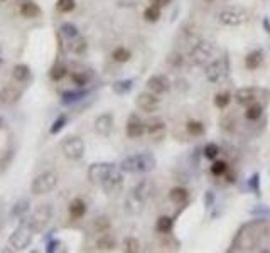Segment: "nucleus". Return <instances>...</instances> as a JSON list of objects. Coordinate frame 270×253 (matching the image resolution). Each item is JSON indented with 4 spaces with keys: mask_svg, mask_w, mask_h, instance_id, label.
<instances>
[{
    "mask_svg": "<svg viewBox=\"0 0 270 253\" xmlns=\"http://www.w3.org/2000/svg\"><path fill=\"white\" fill-rule=\"evenodd\" d=\"M119 167L122 172H128V174H144V172H149L155 167V157L149 152L130 155L122 160Z\"/></svg>",
    "mask_w": 270,
    "mask_h": 253,
    "instance_id": "obj_1",
    "label": "nucleus"
},
{
    "mask_svg": "<svg viewBox=\"0 0 270 253\" xmlns=\"http://www.w3.org/2000/svg\"><path fill=\"white\" fill-rule=\"evenodd\" d=\"M34 238V229L29 225H21L14 229V233L9 236V247L12 250H25L30 247Z\"/></svg>",
    "mask_w": 270,
    "mask_h": 253,
    "instance_id": "obj_2",
    "label": "nucleus"
},
{
    "mask_svg": "<svg viewBox=\"0 0 270 253\" xmlns=\"http://www.w3.org/2000/svg\"><path fill=\"white\" fill-rule=\"evenodd\" d=\"M56 184H58V174L56 172H43L30 184V193L36 194V196L48 194L54 189Z\"/></svg>",
    "mask_w": 270,
    "mask_h": 253,
    "instance_id": "obj_3",
    "label": "nucleus"
},
{
    "mask_svg": "<svg viewBox=\"0 0 270 253\" xmlns=\"http://www.w3.org/2000/svg\"><path fill=\"white\" fill-rule=\"evenodd\" d=\"M218 21L223 25H228V27H238V25H243L248 21V14L240 7H230V9H223L218 14Z\"/></svg>",
    "mask_w": 270,
    "mask_h": 253,
    "instance_id": "obj_4",
    "label": "nucleus"
},
{
    "mask_svg": "<svg viewBox=\"0 0 270 253\" xmlns=\"http://www.w3.org/2000/svg\"><path fill=\"white\" fill-rule=\"evenodd\" d=\"M51 216H52L51 206H49V204H43V206H39V208L34 211L32 214H30L27 225L34 229V233H39V231H43L46 226H48L49 220H51Z\"/></svg>",
    "mask_w": 270,
    "mask_h": 253,
    "instance_id": "obj_5",
    "label": "nucleus"
},
{
    "mask_svg": "<svg viewBox=\"0 0 270 253\" xmlns=\"http://www.w3.org/2000/svg\"><path fill=\"white\" fill-rule=\"evenodd\" d=\"M61 151L70 160H79L85 155V142L79 137H70L61 144Z\"/></svg>",
    "mask_w": 270,
    "mask_h": 253,
    "instance_id": "obj_6",
    "label": "nucleus"
},
{
    "mask_svg": "<svg viewBox=\"0 0 270 253\" xmlns=\"http://www.w3.org/2000/svg\"><path fill=\"white\" fill-rule=\"evenodd\" d=\"M226 73H228V66L223 59L220 61H213L206 66V71H204V76L206 79L210 81L211 84H216V83H221L223 79L226 78Z\"/></svg>",
    "mask_w": 270,
    "mask_h": 253,
    "instance_id": "obj_7",
    "label": "nucleus"
},
{
    "mask_svg": "<svg viewBox=\"0 0 270 253\" xmlns=\"http://www.w3.org/2000/svg\"><path fill=\"white\" fill-rule=\"evenodd\" d=\"M152 191H154V182L150 179H142L137 186L132 189L130 199H134L137 204L142 208V204L152 196Z\"/></svg>",
    "mask_w": 270,
    "mask_h": 253,
    "instance_id": "obj_8",
    "label": "nucleus"
},
{
    "mask_svg": "<svg viewBox=\"0 0 270 253\" xmlns=\"http://www.w3.org/2000/svg\"><path fill=\"white\" fill-rule=\"evenodd\" d=\"M213 54V46L210 42H196L191 49V61L195 64H204Z\"/></svg>",
    "mask_w": 270,
    "mask_h": 253,
    "instance_id": "obj_9",
    "label": "nucleus"
},
{
    "mask_svg": "<svg viewBox=\"0 0 270 253\" xmlns=\"http://www.w3.org/2000/svg\"><path fill=\"white\" fill-rule=\"evenodd\" d=\"M135 105L139 106L142 112H146V113L157 112V108H159V98L155 97L152 91H144V93H140L139 97H137Z\"/></svg>",
    "mask_w": 270,
    "mask_h": 253,
    "instance_id": "obj_10",
    "label": "nucleus"
},
{
    "mask_svg": "<svg viewBox=\"0 0 270 253\" xmlns=\"http://www.w3.org/2000/svg\"><path fill=\"white\" fill-rule=\"evenodd\" d=\"M115 167L113 164H108V162H97V164H91L90 169H88V179L91 182L98 184L106 177V174H108L112 169Z\"/></svg>",
    "mask_w": 270,
    "mask_h": 253,
    "instance_id": "obj_11",
    "label": "nucleus"
},
{
    "mask_svg": "<svg viewBox=\"0 0 270 253\" xmlns=\"http://www.w3.org/2000/svg\"><path fill=\"white\" fill-rule=\"evenodd\" d=\"M122 182H123V176H122L120 167L119 169L113 167L112 171L106 174V177L101 181V187H103L105 193H113V191H117L122 186Z\"/></svg>",
    "mask_w": 270,
    "mask_h": 253,
    "instance_id": "obj_12",
    "label": "nucleus"
},
{
    "mask_svg": "<svg viewBox=\"0 0 270 253\" xmlns=\"http://www.w3.org/2000/svg\"><path fill=\"white\" fill-rule=\"evenodd\" d=\"M147 88L154 95H162L166 91H169V79L162 75H154L147 79Z\"/></svg>",
    "mask_w": 270,
    "mask_h": 253,
    "instance_id": "obj_13",
    "label": "nucleus"
},
{
    "mask_svg": "<svg viewBox=\"0 0 270 253\" xmlns=\"http://www.w3.org/2000/svg\"><path fill=\"white\" fill-rule=\"evenodd\" d=\"M113 130V117L110 113H103L95 120V132L101 137H108Z\"/></svg>",
    "mask_w": 270,
    "mask_h": 253,
    "instance_id": "obj_14",
    "label": "nucleus"
},
{
    "mask_svg": "<svg viewBox=\"0 0 270 253\" xmlns=\"http://www.w3.org/2000/svg\"><path fill=\"white\" fill-rule=\"evenodd\" d=\"M146 132H147V135L150 137V140L159 142L166 137V132H167L166 124L161 120H154V122H150V124L146 125Z\"/></svg>",
    "mask_w": 270,
    "mask_h": 253,
    "instance_id": "obj_15",
    "label": "nucleus"
},
{
    "mask_svg": "<svg viewBox=\"0 0 270 253\" xmlns=\"http://www.w3.org/2000/svg\"><path fill=\"white\" fill-rule=\"evenodd\" d=\"M258 98V90L255 88H240V90L235 93V101L238 105H250Z\"/></svg>",
    "mask_w": 270,
    "mask_h": 253,
    "instance_id": "obj_16",
    "label": "nucleus"
},
{
    "mask_svg": "<svg viewBox=\"0 0 270 253\" xmlns=\"http://www.w3.org/2000/svg\"><path fill=\"white\" fill-rule=\"evenodd\" d=\"M146 133V124L139 120L137 117H130L127 124V137L128 139H140Z\"/></svg>",
    "mask_w": 270,
    "mask_h": 253,
    "instance_id": "obj_17",
    "label": "nucleus"
},
{
    "mask_svg": "<svg viewBox=\"0 0 270 253\" xmlns=\"http://www.w3.org/2000/svg\"><path fill=\"white\" fill-rule=\"evenodd\" d=\"M43 14V10H41V7L37 5L34 0H24V2L21 3V15L25 19H36L39 17V15Z\"/></svg>",
    "mask_w": 270,
    "mask_h": 253,
    "instance_id": "obj_18",
    "label": "nucleus"
},
{
    "mask_svg": "<svg viewBox=\"0 0 270 253\" xmlns=\"http://www.w3.org/2000/svg\"><path fill=\"white\" fill-rule=\"evenodd\" d=\"M21 97H22L21 90H17L14 86H5L0 91V101L3 105H14V103H17L21 100Z\"/></svg>",
    "mask_w": 270,
    "mask_h": 253,
    "instance_id": "obj_19",
    "label": "nucleus"
},
{
    "mask_svg": "<svg viewBox=\"0 0 270 253\" xmlns=\"http://www.w3.org/2000/svg\"><path fill=\"white\" fill-rule=\"evenodd\" d=\"M68 213H70V216L73 218V220H81L86 214V202L79 198L73 199V201L70 202V206H68Z\"/></svg>",
    "mask_w": 270,
    "mask_h": 253,
    "instance_id": "obj_20",
    "label": "nucleus"
},
{
    "mask_svg": "<svg viewBox=\"0 0 270 253\" xmlns=\"http://www.w3.org/2000/svg\"><path fill=\"white\" fill-rule=\"evenodd\" d=\"M262 63H264V52L262 51H253L245 57V66H246V70H250V71L258 70V68L262 66Z\"/></svg>",
    "mask_w": 270,
    "mask_h": 253,
    "instance_id": "obj_21",
    "label": "nucleus"
},
{
    "mask_svg": "<svg viewBox=\"0 0 270 253\" xmlns=\"http://www.w3.org/2000/svg\"><path fill=\"white\" fill-rule=\"evenodd\" d=\"M115 247H117L115 238L110 236V235H106V233H103V235L97 240V248L100 252H113L115 250Z\"/></svg>",
    "mask_w": 270,
    "mask_h": 253,
    "instance_id": "obj_22",
    "label": "nucleus"
},
{
    "mask_svg": "<svg viewBox=\"0 0 270 253\" xmlns=\"http://www.w3.org/2000/svg\"><path fill=\"white\" fill-rule=\"evenodd\" d=\"M169 198L174 204H184V202H188V199H189V193H188V189H184V187H174V189H171Z\"/></svg>",
    "mask_w": 270,
    "mask_h": 253,
    "instance_id": "obj_23",
    "label": "nucleus"
},
{
    "mask_svg": "<svg viewBox=\"0 0 270 253\" xmlns=\"http://www.w3.org/2000/svg\"><path fill=\"white\" fill-rule=\"evenodd\" d=\"M12 78L15 81H21V83L27 81L30 78V68L27 64H17V66H14V70H12Z\"/></svg>",
    "mask_w": 270,
    "mask_h": 253,
    "instance_id": "obj_24",
    "label": "nucleus"
},
{
    "mask_svg": "<svg viewBox=\"0 0 270 253\" xmlns=\"http://www.w3.org/2000/svg\"><path fill=\"white\" fill-rule=\"evenodd\" d=\"M172 220L169 216H159L157 218V223H155V229H157L161 235H169L172 231Z\"/></svg>",
    "mask_w": 270,
    "mask_h": 253,
    "instance_id": "obj_25",
    "label": "nucleus"
},
{
    "mask_svg": "<svg viewBox=\"0 0 270 253\" xmlns=\"http://www.w3.org/2000/svg\"><path fill=\"white\" fill-rule=\"evenodd\" d=\"M262 113H264V106L258 105V103H250V105L246 106L245 118L246 120H250V122H255L262 117Z\"/></svg>",
    "mask_w": 270,
    "mask_h": 253,
    "instance_id": "obj_26",
    "label": "nucleus"
},
{
    "mask_svg": "<svg viewBox=\"0 0 270 253\" xmlns=\"http://www.w3.org/2000/svg\"><path fill=\"white\" fill-rule=\"evenodd\" d=\"M66 75H68V68L64 66L63 63H56L54 66L51 68V71H49V76H51L52 81H61Z\"/></svg>",
    "mask_w": 270,
    "mask_h": 253,
    "instance_id": "obj_27",
    "label": "nucleus"
},
{
    "mask_svg": "<svg viewBox=\"0 0 270 253\" xmlns=\"http://www.w3.org/2000/svg\"><path fill=\"white\" fill-rule=\"evenodd\" d=\"M130 57H132V52L128 51V49H125V48H117L115 51L112 52V59L115 61V63H128L130 61Z\"/></svg>",
    "mask_w": 270,
    "mask_h": 253,
    "instance_id": "obj_28",
    "label": "nucleus"
},
{
    "mask_svg": "<svg viewBox=\"0 0 270 253\" xmlns=\"http://www.w3.org/2000/svg\"><path fill=\"white\" fill-rule=\"evenodd\" d=\"M186 130H188L189 135L201 137L204 133V125L201 124V122H197V120H189L188 124H186Z\"/></svg>",
    "mask_w": 270,
    "mask_h": 253,
    "instance_id": "obj_29",
    "label": "nucleus"
},
{
    "mask_svg": "<svg viewBox=\"0 0 270 253\" xmlns=\"http://www.w3.org/2000/svg\"><path fill=\"white\" fill-rule=\"evenodd\" d=\"M110 226L112 225H110V220L106 216H98L93 221V229L97 233H108Z\"/></svg>",
    "mask_w": 270,
    "mask_h": 253,
    "instance_id": "obj_30",
    "label": "nucleus"
},
{
    "mask_svg": "<svg viewBox=\"0 0 270 253\" xmlns=\"http://www.w3.org/2000/svg\"><path fill=\"white\" fill-rule=\"evenodd\" d=\"M144 19L147 22H157L161 19V7L157 5H149L144 10Z\"/></svg>",
    "mask_w": 270,
    "mask_h": 253,
    "instance_id": "obj_31",
    "label": "nucleus"
},
{
    "mask_svg": "<svg viewBox=\"0 0 270 253\" xmlns=\"http://www.w3.org/2000/svg\"><path fill=\"white\" fill-rule=\"evenodd\" d=\"M86 48H88V44H86V41L83 39V37H74V39H71V44H70V49L74 52V54H83V52L86 51Z\"/></svg>",
    "mask_w": 270,
    "mask_h": 253,
    "instance_id": "obj_32",
    "label": "nucleus"
},
{
    "mask_svg": "<svg viewBox=\"0 0 270 253\" xmlns=\"http://www.w3.org/2000/svg\"><path fill=\"white\" fill-rule=\"evenodd\" d=\"M123 250L127 253H139L140 252V241L134 236H127L123 240Z\"/></svg>",
    "mask_w": 270,
    "mask_h": 253,
    "instance_id": "obj_33",
    "label": "nucleus"
},
{
    "mask_svg": "<svg viewBox=\"0 0 270 253\" xmlns=\"http://www.w3.org/2000/svg\"><path fill=\"white\" fill-rule=\"evenodd\" d=\"M59 30L66 39H74V37H78V29H76L74 24H70V22H64Z\"/></svg>",
    "mask_w": 270,
    "mask_h": 253,
    "instance_id": "obj_34",
    "label": "nucleus"
},
{
    "mask_svg": "<svg viewBox=\"0 0 270 253\" xmlns=\"http://www.w3.org/2000/svg\"><path fill=\"white\" fill-rule=\"evenodd\" d=\"M228 172V164L225 160H216V162H213L211 166V174L216 176V177H221V176H225Z\"/></svg>",
    "mask_w": 270,
    "mask_h": 253,
    "instance_id": "obj_35",
    "label": "nucleus"
},
{
    "mask_svg": "<svg viewBox=\"0 0 270 253\" xmlns=\"http://www.w3.org/2000/svg\"><path fill=\"white\" fill-rule=\"evenodd\" d=\"M74 7H76L74 0H58V3H56V9H58V12H61V14L73 12Z\"/></svg>",
    "mask_w": 270,
    "mask_h": 253,
    "instance_id": "obj_36",
    "label": "nucleus"
},
{
    "mask_svg": "<svg viewBox=\"0 0 270 253\" xmlns=\"http://www.w3.org/2000/svg\"><path fill=\"white\" fill-rule=\"evenodd\" d=\"M68 124V118H66V115H59L58 118H56L54 122H52V125H51V128H49V133L51 135H56V133H59L61 130H63V126Z\"/></svg>",
    "mask_w": 270,
    "mask_h": 253,
    "instance_id": "obj_37",
    "label": "nucleus"
},
{
    "mask_svg": "<svg viewBox=\"0 0 270 253\" xmlns=\"http://www.w3.org/2000/svg\"><path fill=\"white\" fill-rule=\"evenodd\" d=\"M231 103V95L230 93H216L215 95V105L218 108H226L228 105Z\"/></svg>",
    "mask_w": 270,
    "mask_h": 253,
    "instance_id": "obj_38",
    "label": "nucleus"
},
{
    "mask_svg": "<svg viewBox=\"0 0 270 253\" xmlns=\"http://www.w3.org/2000/svg\"><path fill=\"white\" fill-rule=\"evenodd\" d=\"M203 155L210 160H215L220 155V147L216 144H206L203 149Z\"/></svg>",
    "mask_w": 270,
    "mask_h": 253,
    "instance_id": "obj_39",
    "label": "nucleus"
},
{
    "mask_svg": "<svg viewBox=\"0 0 270 253\" xmlns=\"http://www.w3.org/2000/svg\"><path fill=\"white\" fill-rule=\"evenodd\" d=\"M83 97H85L83 91H66V93H63V103L64 105H70V103H74V101H78V100H81Z\"/></svg>",
    "mask_w": 270,
    "mask_h": 253,
    "instance_id": "obj_40",
    "label": "nucleus"
},
{
    "mask_svg": "<svg viewBox=\"0 0 270 253\" xmlns=\"http://www.w3.org/2000/svg\"><path fill=\"white\" fill-rule=\"evenodd\" d=\"M88 79H90V76L85 75V73H71V81L79 88L86 86V84H88Z\"/></svg>",
    "mask_w": 270,
    "mask_h": 253,
    "instance_id": "obj_41",
    "label": "nucleus"
},
{
    "mask_svg": "<svg viewBox=\"0 0 270 253\" xmlns=\"http://www.w3.org/2000/svg\"><path fill=\"white\" fill-rule=\"evenodd\" d=\"M27 211H29V201H19L12 208V211H10V214H12V216H22V214L27 213Z\"/></svg>",
    "mask_w": 270,
    "mask_h": 253,
    "instance_id": "obj_42",
    "label": "nucleus"
},
{
    "mask_svg": "<svg viewBox=\"0 0 270 253\" xmlns=\"http://www.w3.org/2000/svg\"><path fill=\"white\" fill-rule=\"evenodd\" d=\"M132 88V81L130 79H127V81H117L113 83V90L117 91L119 95H123V93H128Z\"/></svg>",
    "mask_w": 270,
    "mask_h": 253,
    "instance_id": "obj_43",
    "label": "nucleus"
},
{
    "mask_svg": "<svg viewBox=\"0 0 270 253\" xmlns=\"http://www.w3.org/2000/svg\"><path fill=\"white\" fill-rule=\"evenodd\" d=\"M162 245H164V250H171V252H176V250H179V241L177 240H174V238H169V236H167V238L162 241Z\"/></svg>",
    "mask_w": 270,
    "mask_h": 253,
    "instance_id": "obj_44",
    "label": "nucleus"
},
{
    "mask_svg": "<svg viewBox=\"0 0 270 253\" xmlns=\"http://www.w3.org/2000/svg\"><path fill=\"white\" fill-rule=\"evenodd\" d=\"M167 61H169V64L172 68H179V66H182V61L184 59H182V56L179 54V52H172Z\"/></svg>",
    "mask_w": 270,
    "mask_h": 253,
    "instance_id": "obj_45",
    "label": "nucleus"
},
{
    "mask_svg": "<svg viewBox=\"0 0 270 253\" xmlns=\"http://www.w3.org/2000/svg\"><path fill=\"white\" fill-rule=\"evenodd\" d=\"M150 5H157L161 7V9H164V7H167L171 3V0H149Z\"/></svg>",
    "mask_w": 270,
    "mask_h": 253,
    "instance_id": "obj_46",
    "label": "nucleus"
},
{
    "mask_svg": "<svg viewBox=\"0 0 270 253\" xmlns=\"http://www.w3.org/2000/svg\"><path fill=\"white\" fill-rule=\"evenodd\" d=\"M59 241H51V243L48 245V248H46V252H54L56 248H58Z\"/></svg>",
    "mask_w": 270,
    "mask_h": 253,
    "instance_id": "obj_47",
    "label": "nucleus"
},
{
    "mask_svg": "<svg viewBox=\"0 0 270 253\" xmlns=\"http://www.w3.org/2000/svg\"><path fill=\"white\" fill-rule=\"evenodd\" d=\"M7 126V124H5V120H3L2 117H0V130H3Z\"/></svg>",
    "mask_w": 270,
    "mask_h": 253,
    "instance_id": "obj_48",
    "label": "nucleus"
},
{
    "mask_svg": "<svg viewBox=\"0 0 270 253\" xmlns=\"http://www.w3.org/2000/svg\"><path fill=\"white\" fill-rule=\"evenodd\" d=\"M2 61H3V57H2V46H0V64H2Z\"/></svg>",
    "mask_w": 270,
    "mask_h": 253,
    "instance_id": "obj_49",
    "label": "nucleus"
},
{
    "mask_svg": "<svg viewBox=\"0 0 270 253\" xmlns=\"http://www.w3.org/2000/svg\"><path fill=\"white\" fill-rule=\"evenodd\" d=\"M2 2H5V0H0V3H2Z\"/></svg>",
    "mask_w": 270,
    "mask_h": 253,
    "instance_id": "obj_50",
    "label": "nucleus"
},
{
    "mask_svg": "<svg viewBox=\"0 0 270 253\" xmlns=\"http://www.w3.org/2000/svg\"><path fill=\"white\" fill-rule=\"evenodd\" d=\"M0 103H2V101H0Z\"/></svg>",
    "mask_w": 270,
    "mask_h": 253,
    "instance_id": "obj_51",
    "label": "nucleus"
}]
</instances>
